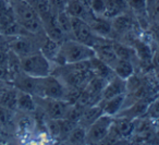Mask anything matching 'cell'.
<instances>
[{"label":"cell","instance_id":"cell-1","mask_svg":"<svg viewBox=\"0 0 159 145\" xmlns=\"http://www.w3.org/2000/svg\"><path fill=\"white\" fill-rule=\"evenodd\" d=\"M16 21L32 35L44 33L42 19L34 6L27 0H8Z\"/></svg>","mask_w":159,"mask_h":145},{"label":"cell","instance_id":"cell-26","mask_svg":"<svg viewBox=\"0 0 159 145\" xmlns=\"http://www.w3.org/2000/svg\"><path fill=\"white\" fill-rule=\"evenodd\" d=\"M57 21L59 27L63 32L64 35L72 33V25H71V16L66 11H61L57 13Z\"/></svg>","mask_w":159,"mask_h":145},{"label":"cell","instance_id":"cell-38","mask_svg":"<svg viewBox=\"0 0 159 145\" xmlns=\"http://www.w3.org/2000/svg\"><path fill=\"white\" fill-rule=\"evenodd\" d=\"M84 1H87V2H89V0H84Z\"/></svg>","mask_w":159,"mask_h":145},{"label":"cell","instance_id":"cell-17","mask_svg":"<svg viewBox=\"0 0 159 145\" xmlns=\"http://www.w3.org/2000/svg\"><path fill=\"white\" fill-rule=\"evenodd\" d=\"M113 127L123 138H129L135 131V121L126 117L117 116L113 120Z\"/></svg>","mask_w":159,"mask_h":145},{"label":"cell","instance_id":"cell-23","mask_svg":"<svg viewBox=\"0 0 159 145\" xmlns=\"http://www.w3.org/2000/svg\"><path fill=\"white\" fill-rule=\"evenodd\" d=\"M112 46H113V50H115L116 55L119 59H124V60H129V61H132L137 58L136 53H135L134 48L130 45L123 44V43H119V42H113L112 40Z\"/></svg>","mask_w":159,"mask_h":145},{"label":"cell","instance_id":"cell-35","mask_svg":"<svg viewBox=\"0 0 159 145\" xmlns=\"http://www.w3.org/2000/svg\"><path fill=\"white\" fill-rule=\"evenodd\" d=\"M152 60L155 62V66L159 68V53H157L155 56H152Z\"/></svg>","mask_w":159,"mask_h":145},{"label":"cell","instance_id":"cell-28","mask_svg":"<svg viewBox=\"0 0 159 145\" xmlns=\"http://www.w3.org/2000/svg\"><path fill=\"white\" fill-rule=\"evenodd\" d=\"M49 3H50V8L52 12L57 14L61 11H66L68 0H49Z\"/></svg>","mask_w":159,"mask_h":145},{"label":"cell","instance_id":"cell-27","mask_svg":"<svg viewBox=\"0 0 159 145\" xmlns=\"http://www.w3.org/2000/svg\"><path fill=\"white\" fill-rule=\"evenodd\" d=\"M89 6L91 11L95 16H102L104 18L107 9V2L106 0H89Z\"/></svg>","mask_w":159,"mask_h":145},{"label":"cell","instance_id":"cell-36","mask_svg":"<svg viewBox=\"0 0 159 145\" xmlns=\"http://www.w3.org/2000/svg\"><path fill=\"white\" fill-rule=\"evenodd\" d=\"M2 84H6V82H3L2 80H0V85H2Z\"/></svg>","mask_w":159,"mask_h":145},{"label":"cell","instance_id":"cell-19","mask_svg":"<svg viewBox=\"0 0 159 145\" xmlns=\"http://www.w3.org/2000/svg\"><path fill=\"white\" fill-rule=\"evenodd\" d=\"M102 115V108L99 104L96 105H92L89 107L84 108V111L82 114V117L80 119L79 124L83 125L84 128H89L96 119H98Z\"/></svg>","mask_w":159,"mask_h":145},{"label":"cell","instance_id":"cell-3","mask_svg":"<svg viewBox=\"0 0 159 145\" xmlns=\"http://www.w3.org/2000/svg\"><path fill=\"white\" fill-rule=\"evenodd\" d=\"M57 64L49 60L40 50L21 58V71L34 77H45L52 74Z\"/></svg>","mask_w":159,"mask_h":145},{"label":"cell","instance_id":"cell-15","mask_svg":"<svg viewBox=\"0 0 159 145\" xmlns=\"http://www.w3.org/2000/svg\"><path fill=\"white\" fill-rule=\"evenodd\" d=\"M111 26H112L113 33L120 34V35H124L128 34L130 31L133 30V25H134V20L131 16H129L126 12H122V13L116 16L110 20Z\"/></svg>","mask_w":159,"mask_h":145},{"label":"cell","instance_id":"cell-20","mask_svg":"<svg viewBox=\"0 0 159 145\" xmlns=\"http://www.w3.org/2000/svg\"><path fill=\"white\" fill-rule=\"evenodd\" d=\"M111 69L113 70L115 74L117 77H121L123 80H128L134 74V71H135V68H134V64H133L132 61H129V60H124V59H119L115 62Z\"/></svg>","mask_w":159,"mask_h":145},{"label":"cell","instance_id":"cell-24","mask_svg":"<svg viewBox=\"0 0 159 145\" xmlns=\"http://www.w3.org/2000/svg\"><path fill=\"white\" fill-rule=\"evenodd\" d=\"M66 144H86V128L77 123L64 140Z\"/></svg>","mask_w":159,"mask_h":145},{"label":"cell","instance_id":"cell-13","mask_svg":"<svg viewBox=\"0 0 159 145\" xmlns=\"http://www.w3.org/2000/svg\"><path fill=\"white\" fill-rule=\"evenodd\" d=\"M126 98H128V94L125 93V94L118 95V96L106 99V101H100L98 104L102 106V114L116 117L124 108Z\"/></svg>","mask_w":159,"mask_h":145},{"label":"cell","instance_id":"cell-14","mask_svg":"<svg viewBox=\"0 0 159 145\" xmlns=\"http://www.w3.org/2000/svg\"><path fill=\"white\" fill-rule=\"evenodd\" d=\"M89 23L96 35L104 38H110L111 40L113 30L109 19L102 18V16H97L93 13L92 18L89 19Z\"/></svg>","mask_w":159,"mask_h":145},{"label":"cell","instance_id":"cell-32","mask_svg":"<svg viewBox=\"0 0 159 145\" xmlns=\"http://www.w3.org/2000/svg\"><path fill=\"white\" fill-rule=\"evenodd\" d=\"M10 3L8 0H0V12H7L10 11Z\"/></svg>","mask_w":159,"mask_h":145},{"label":"cell","instance_id":"cell-2","mask_svg":"<svg viewBox=\"0 0 159 145\" xmlns=\"http://www.w3.org/2000/svg\"><path fill=\"white\" fill-rule=\"evenodd\" d=\"M96 54L93 47L80 43L75 40H64L60 44V49L55 60L57 66L85 62L95 57Z\"/></svg>","mask_w":159,"mask_h":145},{"label":"cell","instance_id":"cell-33","mask_svg":"<svg viewBox=\"0 0 159 145\" xmlns=\"http://www.w3.org/2000/svg\"><path fill=\"white\" fill-rule=\"evenodd\" d=\"M9 135L10 133L6 132L5 130L0 129V143H7V141H9Z\"/></svg>","mask_w":159,"mask_h":145},{"label":"cell","instance_id":"cell-34","mask_svg":"<svg viewBox=\"0 0 159 145\" xmlns=\"http://www.w3.org/2000/svg\"><path fill=\"white\" fill-rule=\"evenodd\" d=\"M145 1H146V7H147V13H149V11L154 7V5L156 3L157 0H145Z\"/></svg>","mask_w":159,"mask_h":145},{"label":"cell","instance_id":"cell-7","mask_svg":"<svg viewBox=\"0 0 159 145\" xmlns=\"http://www.w3.org/2000/svg\"><path fill=\"white\" fill-rule=\"evenodd\" d=\"M71 25H72L71 35L74 36V40L80 43L93 47L102 38L94 33L89 23L83 19L71 16Z\"/></svg>","mask_w":159,"mask_h":145},{"label":"cell","instance_id":"cell-10","mask_svg":"<svg viewBox=\"0 0 159 145\" xmlns=\"http://www.w3.org/2000/svg\"><path fill=\"white\" fill-rule=\"evenodd\" d=\"M38 80H39V77H31V75L20 71V72L13 75L11 84L16 88H18L19 91H22V92L29 93L33 96H36L38 88Z\"/></svg>","mask_w":159,"mask_h":145},{"label":"cell","instance_id":"cell-18","mask_svg":"<svg viewBox=\"0 0 159 145\" xmlns=\"http://www.w3.org/2000/svg\"><path fill=\"white\" fill-rule=\"evenodd\" d=\"M89 70L93 72L94 75L100 77L102 79L107 80V81L109 79H111L113 75H116L112 69L107 63H105L104 61H102L99 58L96 57V56L92 58L91 60H89Z\"/></svg>","mask_w":159,"mask_h":145},{"label":"cell","instance_id":"cell-37","mask_svg":"<svg viewBox=\"0 0 159 145\" xmlns=\"http://www.w3.org/2000/svg\"><path fill=\"white\" fill-rule=\"evenodd\" d=\"M0 33H1V26H0Z\"/></svg>","mask_w":159,"mask_h":145},{"label":"cell","instance_id":"cell-21","mask_svg":"<svg viewBox=\"0 0 159 145\" xmlns=\"http://www.w3.org/2000/svg\"><path fill=\"white\" fill-rule=\"evenodd\" d=\"M16 112L11 109L0 106V129L12 134L14 133V121H16Z\"/></svg>","mask_w":159,"mask_h":145},{"label":"cell","instance_id":"cell-25","mask_svg":"<svg viewBox=\"0 0 159 145\" xmlns=\"http://www.w3.org/2000/svg\"><path fill=\"white\" fill-rule=\"evenodd\" d=\"M126 2H128V7L132 10L135 16L149 19L148 18L145 0H126Z\"/></svg>","mask_w":159,"mask_h":145},{"label":"cell","instance_id":"cell-11","mask_svg":"<svg viewBox=\"0 0 159 145\" xmlns=\"http://www.w3.org/2000/svg\"><path fill=\"white\" fill-rule=\"evenodd\" d=\"M125 93H128L126 81L117 77V75H113L111 79L107 81L106 85H105L104 90L102 92V99L100 101H106V99L112 98V97L125 94Z\"/></svg>","mask_w":159,"mask_h":145},{"label":"cell","instance_id":"cell-9","mask_svg":"<svg viewBox=\"0 0 159 145\" xmlns=\"http://www.w3.org/2000/svg\"><path fill=\"white\" fill-rule=\"evenodd\" d=\"M36 121L34 115L16 111L14 121V134L20 138H25L34 133L36 128Z\"/></svg>","mask_w":159,"mask_h":145},{"label":"cell","instance_id":"cell-16","mask_svg":"<svg viewBox=\"0 0 159 145\" xmlns=\"http://www.w3.org/2000/svg\"><path fill=\"white\" fill-rule=\"evenodd\" d=\"M37 110V104H36L35 97L29 93L22 92L18 90V98H16V111L25 112V114H32Z\"/></svg>","mask_w":159,"mask_h":145},{"label":"cell","instance_id":"cell-5","mask_svg":"<svg viewBox=\"0 0 159 145\" xmlns=\"http://www.w3.org/2000/svg\"><path fill=\"white\" fill-rule=\"evenodd\" d=\"M35 97L37 108L44 114L46 118L50 119H63L68 112L71 103L64 99L48 98V97Z\"/></svg>","mask_w":159,"mask_h":145},{"label":"cell","instance_id":"cell-30","mask_svg":"<svg viewBox=\"0 0 159 145\" xmlns=\"http://www.w3.org/2000/svg\"><path fill=\"white\" fill-rule=\"evenodd\" d=\"M12 37L13 36H8L3 33H0V50H9V44Z\"/></svg>","mask_w":159,"mask_h":145},{"label":"cell","instance_id":"cell-6","mask_svg":"<svg viewBox=\"0 0 159 145\" xmlns=\"http://www.w3.org/2000/svg\"><path fill=\"white\" fill-rule=\"evenodd\" d=\"M115 117L102 114L86 129V144H99L107 138Z\"/></svg>","mask_w":159,"mask_h":145},{"label":"cell","instance_id":"cell-22","mask_svg":"<svg viewBox=\"0 0 159 145\" xmlns=\"http://www.w3.org/2000/svg\"><path fill=\"white\" fill-rule=\"evenodd\" d=\"M133 48H134L136 56L139 59H141L142 61H150L152 60V50L150 48V46L146 42H144L143 40H139V38H135L133 40Z\"/></svg>","mask_w":159,"mask_h":145},{"label":"cell","instance_id":"cell-4","mask_svg":"<svg viewBox=\"0 0 159 145\" xmlns=\"http://www.w3.org/2000/svg\"><path fill=\"white\" fill-rule=\"evenodd\" d=\"M68 90L69 87L60 77L55 74H50L48 77H39L36 97H48L66 101Z\"/></svg>","mask_w":159,"mask_h":145},{"label":"cell","instance_id":"cell-12","mask_svg":"<svg viewBox=\"0 0 159 145\" xmlns=\"http://www.w3.org/2000/svg\"><path fill=\"white\" fill-rule=\"evenodd\" d=\"M66 11L74 18H80L89 22L93 16L87 1L84 0H68Z\"/></svg>","mask_w":159,"mask_h":145},{"label":"cell","instance_id":"cell-29","mask_svg":"<svg viewBox=\"0 0 159 145\" xmlns=\"http://www.w3.org/2000/svg\"><path fill=\"white\" fill-rule=\"evenodd\" d=\"M146 114L152 119H159V99H156L154 103L148 105Z\"/></svg>","mask_w":159,"mask_h":145},{"label":"cell","instance_id":"cell-8","mask_svg":"<svg viewBox=\"0 0 159 145\" xmlns=\"http://www.w3.org/2000/svg\"><path fill=\"white\" fill-rule=\"evenodd\" d=\"M29 35L30 33L13 36L10 40L9 50L13 51L20 58H23L25 56H29L35 51L39 50L37 40H35Z\"/></svg>","mask_w":159,"mask_h":145},{"label":"cell","instance_id":"cell-31","mask_svg":"<svg viewBox=\"0 0 159 145\" xmlns=\"http://www.w3.org/2000/svg\"><path fill=\"white\" fill-rule=\"evenodd\" d=\"M148 18L152 21L159 22V0H157L156 3L154 5V7L152 8V10L148 13Z\"/></svg>","mask_w":159,"mask_h":145}]
</instances>
